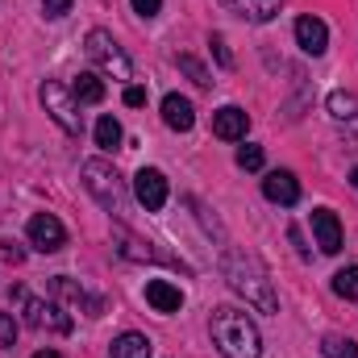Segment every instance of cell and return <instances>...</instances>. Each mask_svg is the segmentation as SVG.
Returning <instances> with one entry per match:
<instances>
[{"label": "cell", "instance_id": "6da1fadb", "mask_svg": "<svg viewBox=\"0 0 358 358\" xmlns=\"http://www.w3.org/2000/svg\"><path fill=\"white\" fill-rule=\"evenodd\" d=\"M221 271H225V283H229L250 308H259V313H279V296H275V287H271V275L255 255H246V250H225Z\"/></svg>", "mask_w": 358, "mask_h": 358}, {"label": "cell", "instance_id": "7a4b0ae2", "mask_svg": "<svg viewBox=\"0 0 358 358\" xmlns=\"http://www.w3.org/2000/svg\"><path fill=\"white\" fill-rule=\"evenodd\" d=\"M213 342L225 358H259L263 355V338L259 325L242 313V308H217L213 313Z\"/></svg>", "mask_w": 358, "mask_h": 358}, {"label": "cell", "instance_id": "3957f363", "mask_svg": "<svg viewBox=\"0 0 358 358\" xmlns=\"http://www.w3.org/2000/svg\"><path fill=\"white\" fill-rule=\"evenodd\" d=\"M84 187H88L108 213H125V183H121V176L104 159H88L84 163Z\"/></svg>", "mask_w": 358, "mask_h": 358}, {"label": "cell", "instance_id": "277c9868", "mask_svg": "<svg viewBox=\"0 0 358 358\" xmlns=\"http://www.w3.org/2000/svg\"><path fill=\"white\" fill-rule=\"evenodd\" d=\"M38 96H42V104H46V113L55 117V125H59L63 134H71V138H80V134H84V117H80V100H76L71 92L63 88V84H55V80H46Z\"/></svg>", "mask_w": 358, "mask_h": 358}, {"label": "cell", "instance_id": "5b68a950", "mask_svg": "<svg viewBox=\"0 0 358 358\" xmlns=\"http://www.w3.org/2000/svg\"><path fill=\"white\" fill-rule=\"evenodd\" d=\"M84 50H88L92 63H96V67H104L113 80H129V76H134V67H129L125 50L113 42V34H108V29H92L88 38H84Z\"/></svg>", "mask_w": 358, "mask_h": 358}, {"label": "cell", "instance_id": "8992f818", "mask_svg": "<svg viewBox=\"0 0 358 358\" xmlns=\"http://www.w3.org/2000/svg\"><path fill=\"white\" fill-rule=\"evenodd\" d=\"M17 296V304L25 308V321L34 325V329H55V334H71V317L59 308V304H46V300H38V296H29V292H13Z\"/></svg>", "mask_w": 358, "mask_h": 358}, {"label": "cell", "instance_id": "52a82bcc", "mask_svg": "<svg viewBox=\"0 0 358 358\" xmlns=\"http://www.w3.org/2000/svg\"><path fill=\"white\" fill-rule=\"evenodd\" d=\"M29 242H34V250L55 255V250L67 246V229L55 213H38V217H29Z\"/></svg>", "mask_w": 358, "mask_h": 358}, {"label": "cell", "instance_id": "ba28073f", "mask_svg": "<svg viewBox=\"0 0 358 358\" xmlns=\"http://www.w3.org/2000/svg\"><path fill=\"white\" fill-rule=\"evenodd\" d=\"M134 196H138V204H142L146 213H159V208L167 204V176L155 171V167H142V171L134 176Z\"/></svg>", "mask_w": 358, "mask_h": 358}, {"label": "cell", "instance_id": "9c48e42d", "mask_svg": "<svg viewBox=\"0 0 358 358\" xmlns=\"http://www.w3.org/2000/svg\"><path fill=\"white\" fill-rule=\"evenodd\" d=\"M313 238L321 246V255H338L342 250V221L334 208H313Z\"/></svg>", "mask_w": 358, "mask_h": 358}, {"label": "cell", "instance_id": "30bf717a", "mask_svg": "<svg viewBox=\"0 0 358 358\" xmlns=\"http://www.w3.org/2000/svg\"><path fill=\"white\" fill-rule=\"evenodd\" d=\"M246 129H250V117H246V108H238V104H225V108H217V113H213V134H217V138H225V142H238V138H246Z\"/></svg>", "mask_w": 358, "mask_h": 358}, {"label": "cell", "instance_id": "8fae6325", "mask_svg": "<svg viewBox=\"0 0 358 358\" xmlns=\"http://www.w3.org/2000/svg\"><path fill=\"white\" fill-rule=\"evenodd\" d=\"M296 42H300L304 55H325V46H329L325 21H321V17H300V21H296Z\"/></svg>", "mask_w": 358, "mask_h": 358}, {"label": "cell", "instance_id": "7c38bea8", "mask_svg": "<svg viewBox=\"0 0 358 358\" xmlns=\"http://www.w3.org/2000/svg\"><path fill=\"white\" fill-rule=\"evenodd\" d=\"M263 196H267L271 204H283V208H292L296 200H300V183L292 171H271L263 179Z\"/></svg>", "mask_w": 358, "mask_h": 358}, {"label": "cell", "instance_id": "4fadbf2b", "mask_svg": "<svg viewBox=\"0 0 358 358\" xmlns=\"http://www.w3.org/2000/svg\"><path fill=\"white\" fill-rule=\"evenodd\" d=\"M146 304L155 313H179L183 308V292H179L171 279H150L146 283Z\"/></svg>", "mask_w": 358, "mask_h": 358}, {"label": "cell", "instance_id": "5bb4252c", "mask_svg": "<svg viewBox=\"0 0 358 358\" xmlns=\"http://www.w3.org/2000/svg\"><path fill=\"white\" fill-rule=\"evenodd\" d=\"M225 8H234L238 17H246V21H255V25H267L279 17V8H283V0H221Z\"/></svg>", "mask_w": 358, "mask_h": 358}, {"label": "cell", "instance_id": "9a60e30c", "mask_svg": "<svg viewBox=\"0 0 358 358\" xmlns=\"http://www.w3.org/2000/svg\"><path fill=\"white\" fill-rule=\"evenodd\" d=\"M163 121H167L171 129H179V134H187V129L196 125V108H192V100L179 96V92L163 96Z\"/></svg>", "mask_w": 358, "mask_h": 358}, {"label": "cell", "instance_id": "2e32d148", "mask_svg": "<svg viewBox=\"0 0 358 358\" xmlns=\"http://www.w3.org/2000/svg\"><path fill=\"white\" fill-rule=\"evenodd\" d=\"M50 287H55V296H63V300H71V304H84L92 317H100V308H104V304H100L96 296H88V292H84V287H80L76 279H67V275H59V279H55Z\"/></svg>", "mask_w": 358, "mask_h": 358}, {"label": "cell", "instance_id": "e0dca14e", "mask_svg": "<svg viewBox=\"0 0 358 358\" xmlns=\"http://www.w3.org/2000/svg\"><path fill=\"white\" fill-rule=\"evenodd\" d=\"M155 355V342L146 334H121L113 342V358H150Z\"/></svg>", "mask_w": 358, "mask_h": 358}, {"label": "cell", "instance_id": "ac0fdd59", "mask_svg": "<svg viewBox=\"0 0 358 358\" xmlns=\"http://www.w3.org/2000/svg\"><path fill=\"white\" fill-rule=\"evenodd\" d=\"M117 250L125 255V259H150V263H176V259H167V255H159L150 242H138V238H129V234H117Z\"/></svg>", "mask_w": 358, "mask_h": 358}, {"label": "cell", "instance_id": "d6986e66", "mask_svg": "<svg viewBox=\"0 0 358 358\" xmlns=\"http://www.w3.org/2000/svg\"><path fill=\"white\" fill-rule=\"evenodd\" d=\"M71 96H76L80 104H100V100H104V80L92 76V71H80L76 84H71Z\"/></svg>", "mask_w": 358, "mask_h": 358}, {"label": "cell", "instance_id": "ffe728a7", "mask_svg": "<svg viewBox=\"0 0 358 358\" xmlns=\"http://www.w3.org/2000/svg\"><path fill=\"white\" fill-rule=\"evenodd\" d=\"M329 113L338 117V121H358V96L355 92H329Z\"/></svg>", "mask_w": 358, "mask_h": 358}, {"label": "cell", "instance_id": "44dd1931", "mask_svg": "<svg viewBox=\"0 0 358 358\" xmlns=\"http://www.w3.org/2000/svg\"><path fill=\"white\" fill-rule=\"evenodd\" d=\"M96 146H100V150H117V146H121V125H117V117H100V121H96Z\"/></svg>", "mask_w": 358, "mask_h": 358}, {"label": "cell", "instance_id": "7402d4cb", "mask_svg": "<svg viewBox=\"0 0 358 358\" xmlns=\"http://www.w3.org/2000/svg\"><path fill=\"white\" fill-rule=\"evenodd\" d=\"M179 71H183L192 84H200V88H213V71H208L200 59H192V55H179Z\"/></svg>", "mask_w": 358, "mask_h": 358}, {"label": "cell", "instance_id": "603a6c76", "mask_svg": "<svg viewBox=\"0 0 358 358\" xmlns=\"http://www.w3.org/2000/svg\"><path fill=\"white\" fill-rule=\"evenodd\" d=\"M321 355H325V358H358V342H350V338H338V334H329V338L321 342Z\"/></svg>", "mask_w": 358, "mask_h": 358}, {"label": "cell", "instance_id": "cb8c5ba5", "mask_svg": "<svg viewBox=\"0 0 358 358\" xmlns=\"http://www.w3.org/2000/svg\"><path fill=\"white\" fill-rule=\"evenodd\" d=\"M334 292L342 300H358V267H342L334 275Z\"/></svg>", "mask_w": 358, "mask_h": 358}, {"label": "cell", "instance_id": "d4e9b609", "mask_svg": "<svg viewBox=\"0 0 358 358\" xmlns=\"http://www.w3.org/2000/svg\"><path fill=\"white\" fill-rule=\"evenodd\" d=\"M238 167L242 171H259L263 167V146H242L238 150Z\"/></svg>", "mask_w": 358, "mask_h": 358}, {"label": "cell", "instance_id": "484cf974", "mask_svg": "<svg viewBox=\"0 0 358 358\" xmlns=\"http://www.w3.org/2000/svg\"><path fill=\"white\" fill-rule=\"evenodd\" d=\"M17 342V321L8 313H0V346H13Z\"/></svg>", "mask_w": 358, "mask_h": 358}, {"label": "cell", "instance_id": "4316f807", "mask_svg": "<svg viewBox=\"0 0 358 358\" xmlns=\"http://www.w3.org/2000/svg\"><path fill=\"white\" fill-rule=\"evenodd\" d=\"M213 55H217V63H221V67H234V55H229V46H225V38H221V34H213Z\"/></svg>", "mask_w": 358, "mask_h": 358}, {"label": "cell", "instance_id": "83f0119b", "mask_svg": "<svg viewBox=\"0 0 358 358\" xmlns=\"http://www.w3.org/2000/svg\"><path fill=\"white\" fill-rule=\"evenodd\" d=\"M42 13L46 17H67L71 13V0H42Z\"/></svg>", "mask_w": 358, "mask_h": 358}, {"label": "cell", "instance_id": "f1b7e54d", "mask_svg": "<svg viewBox=\"0 0 358 358\" xmlns=\"http://www.w3.org/2000/svg\"><path fill=\"white\" fill-rule=\"evenodd\" d=\"M129 4L138 17H159V8H163V0H129Z\"/></svg>", "mask_w": 358, "mask_h": 358}, {"label": "cell", "instance_id": "f546056e", "mask_svg": "<svg viewBox=\"0 0 358 358\" xmlns=\"http://www.w3.org/2000/svg\"><path fill=\"white\" fill-rule=\"evenodd\" d=\"M0 259H4V263H21V259H25V250H21L17 242H0Z\"/></svg>", "mask_w": 358, "mask_h": 358}, {"label": "cell", "instance_id": "4dcf8cb0", "mask_svg": "<svg viewBox=\"0 0 358 358\" xmlns=\"http://www.w3.org/2000/svg\"><path fill=\"white\" fill-rule=\"evenodd\" d=\"M125 104H129V108L146 104V88H125Z\"/></svg>", "mask_w": 358, "mask_h": 358}, {"label": "cell", "instance_id": "1f68e13d", "mask_svg": "<svg viewBox=\"0 0 358 358\" xmlns=\"http://www.w3.org/2000/svg\"><path fill=\"white\" fill-rule=\"evenodd\" d=\"M287 238L296 242V250H300V259H308V246H304V238H300V229H287Z\"/></svg>", "mask_w": 358, "mask_h": 358}, {"label": "cell", "instance_id": "d6a6232c", "mask_svg": "<svg viewBox=\"0 0 358 358\" xmlns=\"http://www.w3.org/2000/svg\"><path fill=\"white\" fill-rule=\"evenodd\" d=\"M34 358H63V355H59V350H38Z\"/></svg>", "mask_w": 358, "mask_h": 358}, {"label": "cell", "instance_id": "836d02e7", "mask_svg": "<svg viewBox=\"0 0 358 358\" xmlns=\"http://www.w3.org/2000/svg\"><path fill=\"white\" fill-rule=\"evenodd\" d=\"M350 183H355V187H358V171H355V176H350Z\"/></svg>", "mask_w": 358, "mask_h": 358}]
</instances>
